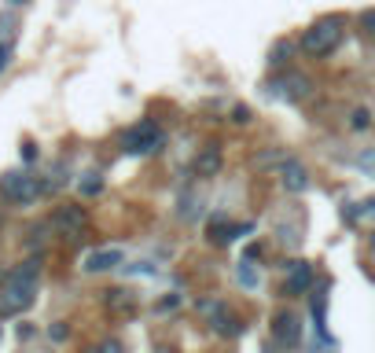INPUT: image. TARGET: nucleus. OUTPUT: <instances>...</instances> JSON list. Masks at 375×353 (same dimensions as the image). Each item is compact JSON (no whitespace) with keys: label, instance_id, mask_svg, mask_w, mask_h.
Wrapping results in <instances>:
<instances>
[{"label":"nucleus","instance_id":"11","mask_svg":"<svg viewBox=\"0 0 375 353\" xmlns=\"http://www.w3.org/2000/svg\"><path fill=\"white\" fill-rule=\"evenodd\" d=\"M125 258H122V250H114V247H107V250H92L89 258H85V272H111L118 269Z\"/></svg>","mask_w":375,"mask_h":353},{"label":"nucleus","instance_id":"31","mask_svg":"<svg viewBox=\"0 0 375 353\" xmlns=\"http://www.w3.org/2000/svg\"><path fill=\"white\" fill-rule=\"evenodd\" d=\"M89 353H100V346H92V350H89Z\"/></svg>","mask_w":375,"mask_h":353},{"label":"nucleus","instance_id":"13","mask_svg":"<svg viewBox=\"0 0 375 353\" xmlns=\"http://www.w3.org/2000/svg\"><path fill=\"white\" fill-rule=\"evenodd\" d=\"M210 324H213V335H221V339H235V335H243L246 331L243 320H228V309H224L221 317H213Z\"/></svg>","mask_w":375,"mask_h":353},{"label":"nucleus","instance_id":"15","mask_svg":"<svg viewBox=\"0 0 375 353\" xmlns=\"http://www.w3.org/2000/svg\"><path fill=\"white\" fill-rule=\"evenodd\" d=\"M342 217H346L350 224H361V221H375V199L361 202V206H346V210H342Z\"/></svg>","mask_w":375,"mask_h":353},{"label":"nucleus","instance_id":"23","mask_svg":"<svg viewBox=\"0 0 375 353\" xmlns=\"http://www.w3.org/2000/svg\"><path fill=\"white\" fill-rule=\"evenodd\" d=\"M177 306H180V295H166V298H158L155 313H173Z\"/></svg>","mask_w":375,"mask_h":353},{"label":"nucleus","instance_id":"30","mask_svg":"<svg viewBox=\"0 0 375 353\" xmlns=\"http://www.w3.org/2000/svg\"><path fill=\"white\" fill-rule=\"evenodd\" d=\"M372 250H375V228H372Z\"/></svg>","mask_w":375,"mask_h":353},{"label":"nucleus","instance_id":"19","mask_svg":"<svg viewBox=\"0 0 375 353\" xmlns=\"http://www.w3.org/2000/svg\"><path fill=\"white\" fill-rule=\"evenodd\" d=\"M195 313H202V317H221L224 313V298H199L195 302Z\"/></svg>","mask_w":375,"mask_h":353},{"label":"nucleus","instance_id":"24","mask_svg":"<svg viewBox=\"0 0 375 353\" xmlns=\"http://www.w3.org/2000/svg\"><path fill=\"white\" fill-rule=\"evenodd\" d=\"M361 26H364V34L375 37V8H364L361 12Z\"/></svg>","mask_w":375,"mask_h":353},{"label":"nucleus","instance_id":"9","mask_svg":"<svg viewBox=\"0 0 375 353\" xmlns=\"http://www.w3.org/2000/svg\"><path fill=\"white\" fill-rule=\"evenodd\" d=\"M272 339L280 342L283 350H294L298 339H302V320H298L294 313H276V320H272Z\"/></svg>","mask_w":375,"mask_h":353},{"label":"nucleus","instance_id":"17","mask_svg":"<svg viewBox=\"0 0 375 353\" xmlns=\"http://www.w3.org/2000/svg\"><path fill=\"white\" fill-rule=\"evenodd\" d=\"M78 191H81V199L100 195V191H103V177H100V173H81V180H78Z\"/></svg>","mask_w":375,"mask_h":353},{"label":"nucleus","instance_id":"28","mask_svg":"<svg viewBox=\"0 0 375 353\" xmlns=\"http://www.w3.org/2000/svg\"><path fill=\"white\" fill-rule=\"evenodd\" d=\"M34 158H37V144H23V162H34Z\"/></svg>","mask_w":375,"mask_h":353},{"label":"nucleus","instance_id":"3","mask_svg":"<svg viewBox=\"0 0 375 353\" xmlns=\"http://www.w3.org/2000/svg\"><path fill=\"white\" fill-rule=\"evenodd\" d=\"M162 144H166V133L158 129L151 118H144V122H136L122 133V151L125 155H158Z\"/></svg>","mask_w":375,"mask_h":353},{"label":"nucleus","instance_id":"8","mask_svg":"<svg viewBox=\"0 0 375 353\" xmlns=\"http://www.w3.org/2000/svg\"><path fill=\"white\" fill-rule=\"evenodd\" d=\"M280 184H283V191H291V195H302V191H309V169L298 162L294 155L283 158V166H280Z\"/></svg>","mask_w":375,"mask_h":353},{"label":"nucleus","instance_id":"25","mask_svg":"<svg viewBox=\"0 0 375 353\" xmlns=\"http://www.w3.org/2000/svg\"><path fill=\"white\" fill-rule=\"evenodd\" d=\"M232 122H235V125H246V122H250V107H246V103H235V107H232Z\"/></svg>","mask_w":375,"mask_h":353},{"label":"nucleus","instance_id":"6","mask_svg":"<svg viewBox=\"0 0 375 353\" xmlns=\"http://www.w3.org/2000/svg\"><path fill=\"white\" fill-rule=\"evenodd\" d=\"M313 280H317V272H313V265H309V261H302V258L283 261V295L287 298L306 295L309 287H313Z\"/></svg>","mask_w":375,"mask_h":353},{"label":"nucleus","instance_id":"7","mask_svg":"<svg viewBox=\"0 0 375 353\" xmlns=\"http://www.w3.org/2000/svg\"><path fill=\"white\" fill-rule=\"evenodd\" d=\"M85 221H89V213H85V206H78V202H63V206H56V213H52V228H59L63 235H81Z\"/></svg>","mask_w":375,"mask_h":353},{"label":"nucleus","instance_id":"1","mask_svg":"<svg viewBox=\"0 0 375 353\" xmlns=\"http://www.w3.org/2000/svg\"><path fill=\"white\" fill-rule=\"evenodd\" d=\"M37 280H41V261L37 258L15 265V269L8 272V284L0 287V313L4 317L26 313L37 298Z\"/></svg>","mask_w":375,"mask_h":353},{"label":"nucleus","instance_id":"27","mask_svg":"<svg viewBox=\"0 0 375 353\" xmlns=\"http://www.w3.org/2000/svg\"><path fill=\"white\" fill-rule=\"evenodd\" d=\"M48 335L56 339V342H63V339L70 335V328H67V324H56V328H48Z\"/></svg>","mask_w":375,"mask_h":353},{"label":"nucleus","instance_id":"14","mask_svg":"<svg viewBox=\"0 0 375 353\" xmlns=\"http://www.w3.org/2000/svg\"><path fill=\"white\" fill-rule=\"evenodd\" d=\"M235 280H239V284L246 287V291H258V287H261V272H258L250 261L243 258L239 265H235Z\"/></svg>","mask_w":375,"mask_h":353},{"label":"nucleus","instance_id":"22","mask_svg":"<svg viewBox=\"0 0 375 353\" xmlns=\"http://www.w3.org/2000/svg\"><path fill=\"white\" fill-rule=\"evenodd\" d=\"M12 56H15V41H0V74L12 67Z\"/></svg>","mask_w":375,"mask_h":353},{"label":"nucleus","instance_id":"12","mask_svg":"<svg viewBox=\"0 0 375 353\" xmlns=\"http://www.w3.org/2000/svg\"><path fill=\"white\" fill-rule=\"evenodd\" d=\"M103 306L111 309V313H133L136 295L129 291V287H111V291H103Z\"/></svg>","mask_w":375,"mask_h":353},{"label":"nucleus","instance_id":"18","mask_svg":"<svg viewBox=\"0 0 375 353\" xmlns=\"http://www.w3.org/2000/svg\"><path fill=\"white\" fill-rule=\"evenodd\" d=\"M350 129L353 133L372 129V111H368V107H353V111H350Z\"/></svg>","mask_w":375,"mask_h":353},{"label":"nucleus","instance_id":"2","mask_svg":"<svg viewBox=\"0 0 375 353\" xmlns=\"http://www.w3.org/2000/svg\"><path fill=\"white\" fill-rule=\"evenodd\" d=\"M342 37H346V19L342 15H324V19H317V23H309L302 30V41H298V45H302L306 56L324 59L342 45Z\"/></svg>","mask_w":375,"mask_h":353},{"label":"nucleus","instance_id":"10","mask_svg":"<svg viewBox=\"0 0 375 353\" xmlns=\"http://www.w3.org/2000/svg\"><path fill=\"white\" fill-rule=\"evenodd\" d=\"M191 169H195L199 180H210L221 173V147H202V151L195 155V162H191Z\"/></svg>","mask_w":375,"mask_h":353},{"label":"nucleus","instance_id":"26","mask_svg":"<svg viewBox=\"0 0 375 353\" xmlns=\"http://www.w3.org/2000/svg\"><path fill=\"white\" fill-rule=\"evenodd\" d=\"M100 353H125V350L118 339H107V342H100Z\"/></svg>","mask_w":375,"mask_h":353},{"label":"nucleus","instance_id":"20","mask_svg":"<svg viewBox=\"0 0 375 353\" xmlns=\"http://www.w3.org/2000/svg\"><path fill=\"white\" fill-rule=\"evenodd\" d=\"M357 169L364 177H375V147H364V151L357 155Z\"/></svg>","mask_w":375,"mask_h":353},{"label":"nucleus","instance_id":"5","mask_svg":"<svg viewBox=\"0 0 375 353\" xmlns=\"http://www.w3.org/2000/svg\"><path fill=\"white\" fill-rule=\"evenodd\" d=\"M309 92H313V81H309L302 70H287V74L269 81V96H276V100H283V103H302Z\"/></svg>","mask_w":375,"mask_h":353},{"label":"nucleus","instance_id":"4","mask_svg":"<svg viewBox=\"0 0 375 353\" xmlns=\"http://www.w3.org/2000/svg\"><path fill=\"white\" fill-rule=\"evenodd\" d=\"M0 195L8 202H15V206H30V202L41 195V180L30 173V169H8V173L0 177Z\"/></svg>","mask_w":375,"mask_h":353},{"label":"nucleus","instance_id":"32","mask_svg":"<svg viewBox=\"0 0 375 353\" xmlns=\"http://www.w3.org/2000/svg\"><path fill=\"white\" fill-rule=\"evenodd\" d=\"M0 335H4V331H0Z\"/></svg>","mask_w":375,"mask_h":353},{"label":"nucleus","instance_id":"21","mask_svg":"<svg viewBox=\"0 0 375 353\" xmlns=\"http://www.w3.org/2000/svg\"><path fill=\"white\" fill-rule=\"evenodd\" d=\"M283 151H261L258 158H254V166H258V169H272V166H283Z\"/></svg>","mask_w":375,"mask_h":353},{"label":"nucleus","instance_id":"29","mask_svg":"<svg viewBox=\"0 0 375 353\" xmlns=\"http://www.w3.org/2000/svg\"><path fill=\"white\" fill-rule=\"evenodd\" d=\"M8 4H12V8H23V4H30V0H8Z\"/></svg>","mask_w":375,"mask_h":353},{"label":"nucleus","instance_id":"16","mask_svg":"<svg viewBox=\"0 0 375 353\" xmlns=\"http://www.w3.org/2000/svg\"><path fill=\"white\" fill-rule=\"evenodd\" d=\"M291 52H294V45H291L287 37H280V41L269 48V67H283V63L291 59Z\"/></svg>","mask_w":375,"mask_h":353}]
</instances>
